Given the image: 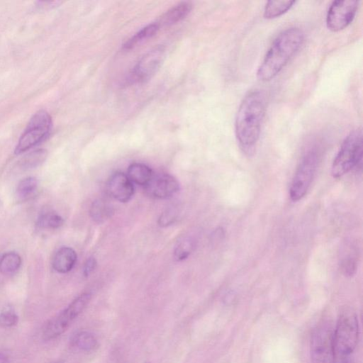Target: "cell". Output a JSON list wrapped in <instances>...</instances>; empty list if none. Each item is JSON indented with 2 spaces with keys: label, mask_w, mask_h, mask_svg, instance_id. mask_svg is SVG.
Masks as SVG:
<instances>
[{
  "label": "cell",
  "mask_w": 363,
  "mask_h": 363,
  "mask_svg": "<svg viewBox=\"0 0 363 363\" xmlns=\"http://www.w3.org/2000/svg\"><path fill=\"white\" fill-rule=\"evenodd\" d=\"M312 363H333V330L328 323H322L313 330L311 339Z\"/></svg>",
  "instance_id": "ba28073f"
},
{
  "label": "cell",
  "mask_w": 363,
  "mask_h": 363,
  "mask_svg": "<svg viewBox=\"0 0 363 363\" xmlns=\"http://www.w3.org/2000/svg\"><path fill=\"white\" fill-rule=\"evenodd\" d=\"M361 129L351 131L343 140L332 164L331 174L338 178L361 166L362 161Z\"/></svg>",
  "instance_id": "277c9868"
},
{
  "label": "cell",
  "mask_w": 363,
  "mask_h": 363,
  "mask_svg": "<svg viewBox=\"0 0 363 363\" xmlns=\"http://www.w3.org/2000/svg\"><path fill=\"white\" fill-rule=\"evenodd\" d=\"M358 337L357 315L351 309H345L339 315L333 330V363H354L353 354Z\"/></svg>",
  "instance_id": "3957f363"
},
{
  "label": "cell",
  "mask_w": 363,
  "mask_h": 363,
  "mask_svg": "<svg viewBox=\"0 0 363 363\" xmlns=\"http://www.w3.org/2000/svg\"><path fill=\"white\" fill-rule=\"evenodd\" d=\"M38 181L34 177H28L21 180L16 188V196L21 201L28 200L36 193Z\"/></svg>",
  "instance_id": "ffe728a7"
},
{
  "label": "cell",
  "mask_w": 363,
  "mask_h": 363,
  "mask_svg": "<svg viewBox=\"0 0 363 363\" xmlns=\"http://www.w3.org/2000/svg\"><path fill=\"white\" fill-rule=\"evenodd\" d=\"M146 363H150V362H146Z\"/></svg>",
  "instance_id": "4dcf8cb0"
},
{
  "label": "cell",
  "mask_w": 363,
  "mask_h": 363,
  "mask_svg": "<svg viewBox=\"0 0 363 363\" xmlns=\"http://www.w3.org/2000/svg\"><path fill=\"white\" fill-rule=\"evenodd\" d=\"M77 262V254L75 251L69 247L60 248L52 259L53 269L61 274L70 272Z\"/></svg>",
  "instance_id": "4fadbf2b"
},
{
  "label": "cell",
  "mask_w": 363,
  "mask_h": 363,
  "mask_svg": "<svg viewBox=\"0 0 363 363\" xmlns=\"http://www.w3.org/2000/svg\"><path fill=\"white\" fill-rule=\"evenodd\" d=\"M91 298V294L89 292L80 294L59 314L50 319L43 330V340H53L63 334L84 311Z\"/></svg>",
  "instance_id": "5b68a950"
},
{
  "label": "cell",
  "mask_w": 363,
  "mask_h": 363,
  "mask_svg": "<svg viewBox=\"0 0 363 363\" xmlns=\"http://www.w3.org/2000/svg\"><path fill=\"white\" fill-rule=\"evenodd\" d=\"M0 363H7L6 357L1 352H0Z\"/></svg>",
  "instance_id": "f1b7e54d"
},
{
  "label": "cell",
  "mask_w": 363,
  "mask_h": 363,
  "mask_svg": "<svg viewBox=\"0 0 363 363\" xmlns=\"http://www.w3.org/2000/svg\"><path fill=\"white\" fill-rule=\"evenodd\" d=\"M191 9L192 4L191 2H181L167 11L157 23L160 27L175 24L187 16Z\"/></svg>",
  "instance_id": "5bb4252c"
},
{
  "label": "cell",
  "mask_w": 363,
  "mask_h": 363,
  "mask_svg": "<svg viewBox=\"0 0 363 363\" xmlns=\"http://www.w3.org/2000/svg\"><path fill=\"white\" fill-rule=\"evenodd\" d=\"M72 345L77 349L89 352L98 347V341L94 335L88 331H80L75 333L72 338Z\"/></svg>",
  "instance_id": "2e32d148"
},
{
  "label": "cell",
  "mask_w": 363,
  "mask_h": 363,
  "mask_svg": "<svg viewBox=\"0 0 363 363\" xmlns=\"http://www.w3.org/2000/svg\"><path fill=\"white\" fill-rule=\"evenodd\" d=\"M55 363H64L63 362H55Z\"/></svg>",
  "instance_id": "f546056e"
},
{
  "label": "cell",
  "mask_w": 363,
  "mask_h": 363,
  "mask_svg": "<svg viewBox=\"0 0 363 363\" xmlns=\"http://www.w3.org/2000/svg\"><path fill=\"white\" fill-rule=\"evenodd\" d=\"M18 315L13 311H6L0 313V326L10 328L17 324Z\"/></svg>",
  "instance_id": "d4e9b609"
},
{
  "label": "cell",
  "mask_w": 363,
  "mask_h": 363,
  "mask_svg": "<svg viewBox=\"0 0 363 363\" xmlns=\"http://www.w3.org/2000/svg\"><path fill=\"white\" fill-rule=\"evenodd\" d=\"M304 40V33L298 27L281 31L274 40L257 71L259 80L274 78L297 52Z\"/></svg>",
  "instance_id": "7a4b0ae2"
},
{
  "label": "cell",
  "mask_w": 363,
  "mask_h": 363,
  "mask_svg": "<svg viewBox=\"0 0 363 363\" xmlns=\"http://www.w3.org/2000/svg\"><path fill=\"white\" fill-rule=\"evenodd\" d=\"M296 2V1H269L264 6V17L267 19L277 18L290 10Z\"/></svg>",
  "instance_id": "e0dca14e"
},
{
  "label": "cell",
  "mask_w": 363,
  "mask_h": 363,
  "mask_svg": "<svg viewBox=\"0 0 363 363\" xmlns=\"http://www.w3.org/2000/svg\"><path fill=\"white\" fill-rule=\"evenodd\" d=\"M318 155L315 150L308 151L301 159L292 179L289 195L294 201L301 199L307 193L315 174Z\"/></svg>",
  "instance_id": "52a82bcc"
},
{
  "label": "cell",
  "mask_w": 363,
  "mask_h": 363,
  "mask_svg": "<svg viewBox=\"0 0 363 363\" xmlns=\"http://www.w3.org/2000/svg\"><path fill=\"white\" fill-rule=\"evenodd\" d=\"M64 223L63 218L55 211L41 213L36 220V226L40 229H56Z\"/></svg>",
  "instance_id": "d6986e66"
},
{
  "label": "cell",
  "mask_w": 363,
  "mask_h": 363,
  "mask_svg": "<svg viewBox=\"0 0 363 363\" xmlns=\"http://www.w3.org/2000/svg\"><path fill=\"white\" fill-rule=\"evenodd\" d=\"M194 247V242L189 238L181 240L174 250V257L178 261L186 259Z\"/></svg>",
  "instance_id": "cb8c5ba5"
},
{
  "label": "cell",
  "mask_w": 363,
  "mask_h": 363,
  "mask_svg": "<svg viewBox=\"0 0 363 363\" xmlns=\"http://www.w3.org/2000/svg\"><path fill=\"white\" fill-rule=\"evenodd\" d=\"M342 270L346 276H352L356 269V262L351 256L347 257L342 263Z\"/></svg>",
  "instance_id": "4316f807"
},
{
  "label": "cell",
  "mask_w": 363,
  "mask_h": 363,
  "mask_svg": "<svg viewBox=\"0 0 363 363\" xmlns=\"http://www.w3.org/2000/svg\"><path fill=\"white\" fill-rule=\"evenodd\" d=\"M21 257L18 253H4L0 258V272L6 275L14 274L21 267Z\"/></svg>",
  "instance_id": "ac0fdd59"
},
{
  "label": "cell",
  "mask_w": 363,
  "mask_h": 363,
  "mask_svg": "<svg viewBox=\"0 0 363 363\" xmlns=\"http://www.w3.org/2000/svg\"><path fill=\"white\" fill-rule=\"evenodd\" d=\"M165 55V49L159 45L147 52L135 65L130 74L133 82H145L157 72Z\"/></svg>",
  "instance_id": "30bf717a"
},
{
  "label": "cell",
  "mask_w": 363,
  "mask_h": 363,
  "mask_svg": "<svg viewBox=\"0 0 363 363\" xmlns=\"http://www.w3.org/2000/svg\"><path fill=\"white\" fill-rule=\"evenodd\" d=\"M153 174L152 169L146 164L133 163L128 167L127 176L133 183L145 186Z\"/></svg>",
  "instance_id": "9a60e30c"
},
{
  "label": "cell",
  "mask_w": 363,
  "mask_h": 363,
  "mask_svg": "<svg viewBox=\"0 0 363 363\" xmlns=\"http://www.w3.org/2000/svg\"><path fill=\"white\" fill-rule=\"evenodd\" d=\"M147 195L152 198L164 199L174 196L179 190V182L167 174H153L145 186Z\"/></svg>",
  "instance_id": "8fae6325"
},
{
  "label": "cell",
  "mask_w": 363,
  "mask_h": 363,
  "mask_svg": "<svg viewBox=\"0 0 363 363\" xmlns=\"http://www.w3.org/2000/svg\"><path fill=\"white\" fill-rule=\"evenodd\" d=\"M359 6V1H334L326 15L327 28L338 32L347 28L354 20Z\"/></svg>",
  "instance_id": "9c48e42d"
},
{
  "label": "cell",
  "mask_w": 363,
  "mask_h": 363,
  "mask_svg": "<svg viewBox=\"0 0 363 363\" xmlns=\"http://www.w3.org/2000/svg\"><path fill=\"white\" fill-rule=\"evenodd\" d=\"M96 261L94 257H89L84 263L83 273L85 277L89 276L95 269Z\"/></svg>",
  "instance_id": "83f0119b"
},
{
  "label": "cell",
  "mask_w": 363,
  "mask_h": 363,
  "mask_svg": "<svg viewBox=\"0 0 363 363\" xmlns=\"http://www.w3.org/2000/svg\"><path fill=\"white\" fill-rule=\"evenodd\" d=\"M111 213L110 206L102 200L94 201L91 206V218L97 223L104 222L111 216Z\"/></svg>",
  "instance_id": "603a6c76"
},
{
  "label": "cell",
  "mask_w": 363,
  "mask_h": 363,
  "mask_svg": "<svg viewBox=\"0 0 363 363\" xmlns=\"http://www.w3.org/2000/svg\"><path fill=\"white\" fill-rule=\"evenodd\" d=\"M52 129L50 114L40 110L33 114L16 146V155L21 154L45 140Z\"/></svg>",
  "instance_id": "8992f818"
},
{
  "label": "cell",
  "mask_w": 363,
  "mask_h": 363,
  "mask_svg": "<svg viewBox=\"0 0 363 363\" xmlns=\"http://www.w3.org/2000/svg\"><path fill=\"white\" fill-rule=\"evenodd\" d=\"M177 211L174 208L167 209L161 215L159 219V224L161 226H167L174 223V220L177 219Z\"/></svg>",
  "instance_id": "484cf974"
},
{
  "label": "cell",
  "mask_w": 363,
  "mask_h": 363,
  "mask_svg": "<svg viewBox=\"0 0 363 363\" xmlns=\"http://www.w3.org/2000/svg\"><path fill=\"white\" fill-rule=\"evenodd\" d=\"M107 188L111 196L120 202H127L134 194L133 183L123 172L114 173L108 179Z\"/></svg>",
  "instance_id": "7c38bea8"
},
{
  "label": "cell",
  "mask_w": 363,
  "mask_h": 363,
  "mask_svg": "<svg viewBox=\"0 0 363 363\" xmlns=\"http://www.w3.org/2000/svg\"><path fill=\"white\" fill-rule=\"evenodd\" d=\"M160 29L157 23H151L143 28L130 38L123 45V49L130 50L138 43L154 36Z\"/></svg>",
  "instance_id": "44dd1931"
},
{
  "label": "cell",
  "mask_w": 363,
  "mask_h": 363,
  "mask_svg": "<svg viewBox=\"0 0 363 363\" xmlns=\"http://www.w3.org/2000/svg\"><path fill=\"white\" fill-rule=\"evenodd\" d=\"M47 156L48 152L45 150H36L24 156L19 162L18 166L23 170L35 168L44 162Z\"/></svg>",
  "instance_id": "7402d4cb"
},
{
  "label": "cell",
  "mask_w": 363,
  "mask_h": 363,
  "mask_svg": "<svg viewBox=\"0 0 363 363\" xmlns=\"http://www.w3.org/2000/svg\"><path fill=\"white\" fill-rule=\"evenodd\" d=\"M267 104L266 92L259 89L250 91L240 104L235 132L240 147L246 152H252L259 139Z\"/></svg>",
  "instance_id": "6da1fadb"
}]
</instances>
